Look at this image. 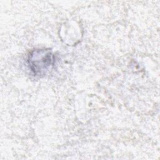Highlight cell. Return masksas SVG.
I'll use <instances>...</instances> for the list:
<instances>
[{"label":"cell","mask_w":160,"mask_h":160,"mask_svg":"<svg viewBox=\"0 0 160 160\" xmlns=\"http://www.w3.org/2000/svg\"><path fill=\"white\" fill-rule=\"evenodd\" d=\"M30 69L36 76L46 74L52 68L55 59L51 51L39 49L32 51L28 57Z\"/></svg>","instance_id":"1"}]
</instances>
